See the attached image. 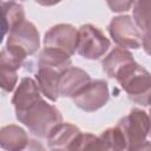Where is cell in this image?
I'll return each mask as SVG.
<instances>
[{
  "instance_id": "6da1fadb",
  "label": "cell",
  "mask_w": 151,
  "mask_h": 151,
  "mask_svg": "<svg viewBox=\"0 0 151 151\" xmlns=\"http://www.w3.org/2000/svg\"><path fill=\"white\" fill-rule=\"evenodd\" d=\"M12 104L17 119L39 138H46L48 132L63 122L60 111L41 98L35 80L29 77L21 79L13 94Z\"/></svg>"
},
{
  "instance_id": "7a4b0ae2",
  "label": "cell",
  "mask_w": 151,
  "mask_h": 151,
  "mask_svg": "<svg viewBox=\"0 0 151 151\" xmlns=\"http://www.w3.org/2000/svg\"><path fill=\"white\" fill-rule=\"evenodd\" d=\"M117 126H119L125 137L126 150H144L150 147L147 140L150 132V118L145 111L140 109H132L130 113L118 122Z\"/></svg>"
},
{
  "instance_id": "3957f363",
  "label": "cell",
  "mask_w": 151,
  "mask_h": 151,
  "mask_svg": "<svg viewBox=\"0 0 151 151\" xmlns=\"http://www.w3.org/2000/svg\"><path fill=\"white\" fill-rule=\"evenodd\" d=\"M118 84L126 92L130 100L143 106H149L151 81L150 73L146 68L136 64L122 79L118 80Z\"/></svg>"
},
{
  "instance_id": "277c9868",
  "label": "cell",
  "mask_w": 151,
  "mask_h": 151,
  "mask_svg": "<svg viewBox=\"0 0 151 151\" xmlns=\"http://www.w3.org/2000/svg\"><path fill=\"white\" fill-rule=\"evenodd\" d=\"M110 40L104 33L91 24L81 25L78 29L77 52L85 59L98 60L110 48Z\"/></svg>"
},
{
  "instance_id": "5b68a950",
  "label": "cell",
  "mask_w": 151,
  "mask_h": 151,
  "mask_svg": "<svg viewBox=\"0 0 151 151\" xmlns=\"http://www.w3.org/2000/svg\"><path fill=\"white\" fill-rule=\"evenodd\" d=\"M27 54L14 46L6 45L0 51V88L12 92L18 83V70L22 66Z\"/></svg>"
},
{
  "instance_id": "8992f818",
  "label": "cell",
  "mask_w": 151,
  "mask_h": 151,
  "mask_svg": "<svg viewBox=\"0 0 151 151\" xmlns=\"http://www.w3.org/2000/svg\"><path fill=\"white\" fill-rule=\"evenodd\" d=\"M109 98L107 83L100 79H91L72 97V100L80 110L85 112H94L101 109L107 103Z\"/></svg>"
},
{
  "instance_id": "52a82bcc",
  "label": "cell",
  "mask_w": 151,
  "mask_h": 151,
  "mask_svg": "<svg viewBox=\"0 0 151 151\" xmlns=\"http://www.w3.org/2000/svg\"><path fill=\"white\" fill-rule=\"evenodd\" d=\"M107 31L113 41L122 48L137 50L143 45L142 33L129 15L114 17L110 21Z\"/></svg>"
},
{
  "instance_id": "ba28073f",
  "label": "cell",
  "mask_w": 151,
  "mask_h": 151,
  "mask_svg": "<svg viewBox=\"0 0 151 151\" xmlns=\"http://www.w3.org/2000/svg\"><path fill=\"white\" fill-rule=\"evenodd\" d=\"M7 45L22 50L27 55H33L40 47L39 32L31 21L24 19L9 29Z\"/></svg>"
},
{
  "instance_id": "9c48e42d",
  "label": "cell",
  "mask_w": 151,
  "mask_h": 151,
  "mask_svg": "<svg viewBox=\"0 0 151 151\" xmlns=\"http://www.w3.org/2000/svg\"><path fill=\"white\" fill-rule=\"evenodd\" d=\"M78 29L70 24H59L51 27L44 37L45 47L55 48L72 55L77 51Z\"/></svg>"
},
{
  "instance_id": "30bf717a",
  "label": "cell",
  "mask_w": 151,
  "mask_h": 151,
  "mask_svg": "<svg viewBox=\"0 0 151 151\" xmlns=\"http://www.w3.org/2000/svg\"><path fill=\"white\" fill-rule=\"evenodd\" d=\"M134 65L136 61L133 55L127 50L122 47L113 48L101 63L103 72L109 78L116 79L117 81L123 78Z\"/></svg>"
},
{
  "instance_id": "8fae6325",
  "label": "cell",
  "mask_w": 151,
  "mask_h": 151,
  "mask_svg": "<svg viewBox=\"0 0 151 151\" xmlns=\"http://www.w3.org/2000/svg\"><path fill=\"white\" fill-rule=\"evenodd\" d=\"M91 80V77L87 72L79 67H67L63 71L60 79L58 92L59 97H70L72 98L85 84Z\"/></svg>"
},
{
  "instance_id": "7c38bea8",
  "label": "cell",
  "mask_w": 151,
  "mask_h": 151,
  "mask_svg": "<svg viewBox=\"0 0 151 151\" xmlns=\"http://www.w3.org/2000/svg\"><path fill=\"white\" fill-rule=\"evenodd\" d=\"M81 131L71 123L57 124L47 134L48 147L52 150H71V146Z\"/></svg>"
},
{
  "instance_id": "4fadbf2b",
  "label": "cell",
  "mask_w": 151,
  "mask_h": 151,
  "mask_svg": "<svg viewBox=\"0 0 151 151\" xmlns=\"http://www.w3.org/2000/svg\"><path fill=\"white\" fill-rule=\"evenodd\" d=\"M61 73L63 71L47 66H40L35 72V83L40 93L51 101H57L59 98L58 86Z\"/></svg>"
},
{
  "instance_id": "5bb4252c",
  "label": "cell",
  "mask_w": 151,
  "mask_h": 151,
  "mask_svg": "<svg viewBox=\"0 0 151 151\" xmlns=\"http://www.w3.org/2000/svg\"><path fill=\"white\" fill-rule=\"evenodd\" d=\"M26 19L24 7L13 0L0 1V44L9 29L19 21Z\"/></svg>"
},
{
  "instance_id": "9a60e30c",
  "label": "cell",
  "mask_w": 151,
  "mask_h": 151,
  "mask_svg": "<svg viewBox=\"0 0 151 151\" xmlns=\"http://www.w3.org/2000/svg\"><path fill=\"white\" fill-rule=\"evenodd\" d=\"M29 138L25 130L18 125L11 124L0 129V147L5 150H24L28 146Z\"/></svg>"
},
{
  "instance_id": "2e32d148",
  "label": "cell",
  "mask_w": 151,
  "mask_h": 151,
  "mask_svg": "<svg viewBox=\"0 0 151 151\" xmlns=\"http://www.w3.org/2000/svg\"><path fill=\"white\" fill-rule=\"evenodd\" d=\"M150 0H137L133 6V22L142 33L145 52L149 53L150 47Z\"/></svg>"
},
{
  "instance_id": "e0dca14e",
  "label": "cell",
  "mask_w": 151,
  "mask_h": 151,
  "mask_svg": "<svg viewBox=\"0 0 151 151\" xmlns=\"http://www.w3.org/2000/svg\"><path fill=\"white\" fill-rule=\"evenodd\" d=\"M71 55H68L65 52H61L55 48H50L45 47L38 58V67L40 66H47V67H53L59 71H64L67 67L72 65L71 63Z\"/></svg>"
},
{
  "instance_id": "ac0fdd59",
  "label": "cell",
  "mask_w": 151,
  "mask_h": 151,
  "mask_svg": "<svg viewBox=\"0 0 151 151\" xmlns=\"http://www.w3.org/2000/svg\"><path fill=\"white\" fill-rule=\"evenodd\" d=\"M99 143L104 150H126L125 137L119 126L106 129L99 137Z\"/></svg>"
},
{
  "instance_id": "d6986e66",
  "label": "cell",
  "mask_w": 151,
  "mask_h": 151,
  "mask_svg": "<svg viewBox=\"0 0 151 151\" xmlns=\"http://www.w3.org/2000/svg\"><path fill=\"white\" fill-rule=\"evenodd\" d=\"M101 150L99 138L91 134V133H83L80 132L77 138L74 139L71 150Z\"/></svg>"
},
{
  "instance_id": "ffe728a7",
  "label": "cell",
  "mask_w": 151,
  "mask_h": 151,
  "mask_svg": "<svg viewBox=\"0 0 151 151\" xmlns=\"http://www.w3.org/2000/svg\"><path fill=\"white\" fill-rule=\"evenodd\" d=\"M106 4L112 12L120 13L129 11L134 4V0H106Z\"/></svg>"
},
{
  "instance_id": "44dd1931",
  "label": "cell",
  "mask_w": 151,
  "mask_h": 151,
  "mask_svg": "<svg viewBox=\"0 0 151 151\" xmlns=\"http://www.w3.org/2000/svg\"><path fill=\"white\" fill-rule=\"evenodd\" d=\"M37 4L41 5V6H54L57 4H59L61 0H34Z\"/></svg>"
}]
</instances>
